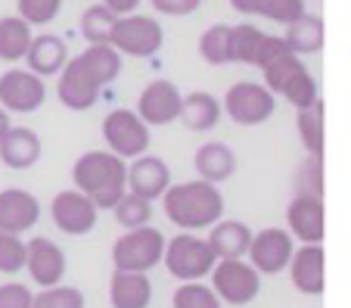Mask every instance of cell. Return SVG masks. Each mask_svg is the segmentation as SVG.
<instances>
[{"mask_svg":"<svg viewBox=\"0 0 351 308\" xmlns=\"http://www.w3.org/2000/svg\"><path fill=\"white\" fill-rule=\"evenodd\" d=\"M121 75V54L112 44H87L78 56H69L56 81V97L72 112H87L99 103V94Z\"/></svg>","mask_w":351,"mask_h":308,"instance_id":"obj_1","label":"cell"},{"mask_svg":"<svg viewBox=\"0 0 351 308\" xmlns=\"http://www.w3.org/2000/svg\"><path fill=\"white\" fill-rule=\"evenodd\" d=\"M255 66L261 69V75H265V87L277 97V100L283 97V100L295 109L311 106L314 100H320L317 81L311 78L305 60H302L298 54H292L280 34L265 32V38H261V44H258Z\"/></svg>","mask_w":351,"mask_h":308,"instance_id":"obj_2","label":"cell"},{"mask_svg":"<svg viewBox=\"0 0 351 308\" xmlns=\"http://www.w3.org/2000/svg\"><path fill=\"white\" fill-rule=\"evenodd\" d=\"M162 209L168 222L178 224L180 230H206L224 218V196L218 184L196 178V181L171 184L162 193Z\"/></svg>","mask_w":351,"mask_h":308,"instance_id":"obj_3","label":"cell"},{"mask_svg":"<svg viewBox=\"0 0 351 308\" xmlns=\"http://www.w3.org/2000/svg\"><path fill=\"white\" fill-rule=\"evenodd\" d=\"M125 174H128L125 159H119L109 150H87L72 165V184L75 190H81L87 200H93V206L103 212V209H112L128 193Z\"/></svg>","mask_w":351,"mask_h":308,"instance_id":"obj_4","label":"cell"},{"mask_svg":"<svg viewBox=\"0 0 351 308\" xmlns=\"http://www.w3.org/2000/svg\"><path fill=\"white\" fill-rule=\"evenodd\" d=\"M215 252L206 243V237H199L196 230H180L178 237L165 240V252H162V265L174 281H202L212 274L215 268Z\"/></svg>","mask_w":351,"mask_h":308,"instance_id":"obj_5","label":"cell"},{"mask_svg":"<svg viewBox=\"0 0 351 308\" xmlns=\"http://www.w3.org/2000/svg\"><path fill=\"white\" fill-rule=\"evenodd\" d=\"M162 252H165V234L153 224H143V228L125 230L112 243V268L131 271V274H149L162 265Z\"/></svg>","mask_w":351,"mask_h":308,"instance_id":"obj_6","label":"cell"},{"mask_svg":"<svg viewBox=\"0 0 351 308\" xmlns=\"http://www.w3.org/2000/svg\"><path fill=\"white\" fill-rule=\"evenodd\" d=\"M221 112L243 128L265 125L274 112H277V97L258 81H237L227 87L224 100H221Z\"/></svg>","mask_w":351,"mask_h":308,"instance_id":"obj_7","label":"cell"},{"mask_svg":"<svg viewBox=\"0 0 351 308\" xmlns=\"http://www.w3.org/2000/svg\"><path fill=\"white\" fill-rule=\"evenodd\" d=\"M115 50L121 56H137V60H149L162 50L165 44V32L162 25L146 13H128L115 19L112 28V38H109Z\"/></svg>","mask_w":351,"mask_h":308,"instance_id":"obj_8","label":"cell"},{"mask_svg":"<svg viewBox=\"0 0 351 308\" xmlns=\"http://www.w3.org/2000/svg\"><path fill=\"white\" fill-rule=\"evenodd\" d=\"M103 141H106L109 153L131 162L149 150V125H143V119L134 109L119 106L103 119Z\"/></svg>","mask_w":351,"mask_h":308,"instance_id":"obj_9","label":"cell"},{"mask_svg":"<svg viewBox=\"0 0 351 308\" xmlns=\"http://www.w3.org/2000/svg\"><path fill=\"white\" fill-rule=\"evenodd\" d=\"M212 289L227 305H249L261 293V274L245 259H218L212 268Z\"/></svg>","mask_w":351,"mask_h":308,"instance_id":"obj_10","label":"cell"},{"mask_svg":"<svg viewBox=\"0 0 351 308\" xmlns=\"http://www.w3.org/2000/svg\"><path fill=\"white\" fill-rule=\"evenodd\" d=\"M47 100V84L40 75L28 72V69H7L0 75V106L10 115H32L44 106Z\"/></svg>","mask_w":351,"mask_h":308,"instance_id":"obj_11","label":"cell"},{"mask_svg":"<svg viewBox=\"0 0 351 308\" xmlns=\"http://www.w3.org/2000/svg\"><path fill=\"white\" fill-rule=\"evenodd\" d=\"M292 252H295V240L289 237V230L265 228V230H258V234H252L249 249H245V261H249L258 274H283Z\"/></svg>","mask_w":351,"mask_h":308,"instance_id":"obj_12","label":"cell"},{"mask_svg":"<svg viewBox=\"0 0 351 308\" xmlns=\"http://www.w3.org/2000/svg\"><path fill=\"white\" fill-rule=\"evenodd\" d=\"M180 106H184V94L180 87L168 78H153L149 84L140 91L137 97V109L134 112L143 119V125H171L180 119Z\"/></svg>","mask_w":351,"mask_h":308,"instance_id":"obj_13","label":"cell"},{"mask_svg":"<svg viewBox=\"0 0 351 308\" xmlns=\"http://www.w3.org/2000/svg\"><path fill=\"white\" fill-rule=\"evenodd\" d=\"M50 218H53L56 230H62V234L84 237L97 228L99 209L93 206V200H87L81 190L69 187L53 196V202H50Z\"/></svg>","mask_w":351,"mask_h":308,"instance_id":"obj_14","label":"cell"},{"mask_svg":"<svg viewBox=\"0 0 351 308\" xmlns=\"http://www.w3.org/2000/svg\"><path fill=\"white\" fill-rule=\"evenodd\" d=\"M66 268H69L66 252H62V246L56 240H50V237H32V240H25V268L22 271H28V277L40 289L62 283Z\"/></svg>","mask_w":351,"mask_h":308,"instance_id":"obj_15","label":"cell"},{"mask_svg":"<svg viewBox=\"0 0 351 308\" xmlns=\"http://www.w3.org/2000/svg\"><path fill=\"white\" fill-rule=\"evenodd\" d=\"M286 271H289L292 287H295L302 296H311V299L324 296V289H326L324 243H302V246H295V252H292Z\"/></svg>","mask_w":351,"mask_h":308,"instance_id":"obj_16","label":"cell"},{"mask_svg":"<svg viewBox=\"0 0 351 308\" xmlns=\"http://www.w3.org/2000/svg\"><path fill=\"white\" fill-rule=\"evenodd\" d=\"M125 187L128 193L140 196V200H162L168 187H171V168L165 159L159 156H137V159L128 162V174H125Z\"/></svg>","mask_w":351,"mask_h":308,"instance_id":"obj_17","label":"cell"},{"mask_svg":"<svg viewBox=\"0 0 351 308\" xmlns=\"http://www.w3.org/2000/svg\"><path fill=\"white\" fill-rule=\"evenodd\" d=\"M326 215H324V200L320 196H305L295 193L292 202L286 206V230L292 240L298 243H324L326 234Z\"/></svg>","mask_w":351,"mask_h":308,"instance_id":"obj_18","label":"cell"},{"mask_svg":"<svg viewBox=\"0 0 351 308\" xmlns=\"http://www.w3.org/2000/svg\"><path fill=\"white\" fill-rule=\"evenodd\" d=\"M40 222V202L32 190L7 187L0 190V230L10 234H25Z\"/></svg>","mask_w":351,"mask_h":308,"instance_id":"obj_19","label":"cell"},{"mask_svg":"<svg viewBox=\"0 0 351 308\" xmlns=\"http://www.w3.org/2000/svg\"><path fill=\"white\" fill-rule=\"evenodd\" d=\"M66 62H69V47L60 34H50V32L34 34L28 50H25V69L34 75H40V78L60 75Z\"/></svg>","mask_w":351,"mask_h":308,"instance_id":"obj_20","label":"cell"},{"mask_svg":"<svg viewBox=\"0 0 351 308\" xmlns=\"http://www.w3.org/2000/svg\"><path fill=\"white\" fill-rule=\"evenodd\" d=\"M255 230L245 222H237V218H221L208 228L206 243L212 246L215 259H245V249H249V240H252Z\"/></svg>","mask_w":351,"mask_h":308,"instance_id":"obj_21","label":"cell"},{"mask_svg":"<svg viewBox=\"0 0 351 308\" xmlns=\"http://www.w3.org/2000/svg\"><path fill=\"white\" fill-rule=\"evenodd\" d=\"M40 159V137L32 128H10L3 141H0V162L13 171L34 168Z\"/></svg>","mask_w":351,"mask_h":308,"instance_id":"obj_22","label":"cell"},{"mask_svg":"<svg viewBox=\"0 0 351 308\" xmlns=\"http://www.w3.org/2000/svg\"><path fill=\"white\" fill-rule=\"evenodd\" d=\"M193 165H196L199 181L224 184L227 178H233V171H237V153H233L224 141H208L196 150Z\"/></svg>","mask_w":351,"mask_h":308,"instance_id":"obj_23","label":"cell"},{"mask_svg":"<svg viewBox=\"0 0 351 308\" xmlns=\"http://www.w3.org/2000/svg\"><path fill=\"white\" fill-rule=\"evenodd\" d=\"M109 302H112V308H149V302H153L149 274L115 271L109 281Z\"/></svg>","mask_w":351,"mask_h":308,"instance_id":"obj_24","label":"cell"},{"mask_svg":"<svg viewBox=\"0 0 351 308\" xmlns=\"http://www.w3.org/2000/svg\"><path fill=\"white\" fill-rule=\"evenodd\" d=\"M286 40V47L298 56H308V54H320L324 50V19L320 16H311V13H302L298 19H292L286 25V34H280Z\"/></svg>","mask_w":351,"mask_h":308,"instance_id":"obj_25","label":"cell"},{"mask_svg":"<svg viewBox=\"0 0 351 308\" xmlns=\"http://www.w3.org/2000/svg\"><path fill=\"white\" fill-rule=\"evenodd\" d=\"M221 100L208 91H193V94L184 97V106H180V121L190 131H212L221 121Z\"/></svg>","mask_w":351,"mask_h":308,"instance_id":"obj_26","label":"cell"},{"mask_svg":"<svg viewBox=\"0 0 351 308\" xmlns=\"http://www.w3.org/2000/svg\"><path fill=\"white\" fill-rule=\"evenodd\" d=\"M32 38H34V32L25 19H19L13 13L0 16V62H10V66L22 62Z\"/></svg>","mask_w":351,"mask_h":308,"instance_id":"obj_27","label":"cell"},{"mask_svg":"<svg viewBox=\"0 0 351 308\" xmlns=\"http://www.w3.org/2000/svg\"><path fill=\"white\" fill-rule=\"evenodd\" d=\"M295 131H298V141H302L305 153L308 156H320V159H324V141H326L324 103L314 100L311 106L295 109Z\"/></svg>","mask_w":351,"mask_h":308,"instance_id":"obj_28","label":"cell"},{"mask_svg":"<svg viewBox=\"0 0 351 308\" xmlns=\"http://www.w3.org/2000/svg\"><path fill=\"white\" fill-rule=\"evenodd\" d=\"M199 56L208 66H227L230 62V25L218 22L199 34Z\"/></svg>","mask_w":351,"mask_h":308,"instance_id":"obj_29","label":"cell"},{"mask_svg":"<svg viewBox=\"0 0 351 308\" xmlns=\"http://www.w3.org/2000/svg\"><path fill=\"white\" fill-rule=\"evenodd\" d=\"M265 38L258 25H230V62H239V66H255V56H258V44Z\"/></svg>","mask_w":351,"mask_h":308,"instance_id":"obj_30","label":"cell"},{"mask_svg":"<svg viewBox=\"0 0 351 308\" xmlns=\"http://www.w3.org/2000/svg\"><path fill=\"white\" fill-rule=\"evenodd\" d=\"M115 19H119V16H115L112 10H106L103 3H93V7H87L84 13H81V38H84L87 44H109Z\"/></svg>","mask_w":351,"mask_h":308,"instance_id":"obj_31","label":"cell"},{"mask_svg":"<svg viewBox=\"0 0 351 308\" xmlns=\"http://www.w3.org/2000/svg\"><path fill=\"white\" fill-rule=\"evenodd\" d=\"M112 212H115V222H119L125 230L143 228V224L153 222V202L140 200V196H134V193L121 196V200L112 206Z\"/></svg>","mask_w":351,"mask_h":308,"instance_id":"obj_32","label":"cell"},{"mask_svg":"<svg viewBox=\"0 0 351 308\" xmlns=\"http://www.w3.org/2000/svg\"><path fill=\"white\" fill-rule=\"evenodd\" d=\"M174 308H221V299L215 296V289L202 281H186L174 289L171 296Z\"/></svg>","mask_w":351,"mask_h":308,"instance_id":"obj_33","label":"cell"},{"mask_svg":"<svg viewBox=\"0 0 351 308\" xmlns=\"http://www.w3.org/2000/svg\"><path fill=\"white\" fill-rule=\"evenodd\" d=\"M84 305H87L84 293L78 287H66V283L44 287L32 299V308H84Z\"/></svg>","mask_w":351,"mask_h":308,"instance_id":"obj_34","label":"cell"},{"mask_svg":"<svg viewBox=\"0 0 351 308\" xmlns=\"http://www.w3.org/2000/svg\"><path fill=\"white\" fill-rule=\"evenodd\" d=\"M62 13V0H16V16L28 25H50Z\"/></svg>","mask_w":351,"mask_h":308,"instance_id":"obj_35","label":"cell"},{"mask_svg":"<svg viewBox=\"0 0 351 308\" xmlns=\"http://www.w3.org/2000/svg\"><path fill=\"white\" fill-rule=\"evenodd\" d=\"M295 193L320 196L324 200V159L320 156H305L295 174Z\"/></svg>","mask_w":351,"mask_h":308,"instance_id":"obj_36","label":"cell"},{"mask_svg":"<svg viewBox=\"0 0 351 308\" xmlns=\"http://www.w3.org/2000/svg\"><path fill=\"white\" fill-rule=\"evenodd\" d=\"M25 268V240L19 234L0 230V274H19Z\"/></svg>","mask_w":351,"mask_h":308,"instance_id":"obj_37","label":"cell"},{"mask_svg":"<svg viewBox=\"0 0 351 308\" xmlns=\"http://www.w3.org/2000/svg\"><path fill=\"white\" fill-rule=\"evenodd\" d=\"M302 13H308L305 0H265L258 10L261 19H271V22H277V25H289V22L298 19Z\"/></svg>","mask_w":351,"mask_h":308,"instance_id":"obj_38","label":"cell"},{"mask_svg":"<svg viewBox=\"0 0 351 308\" xmlns=\"http://www.w3.org/2000/svg\"><path fill=\"white\" fill-rule=\"evenodd\" d=\"M32 287L19 281H7L0 283V308H32Z\"/></svg>","mask_w":351,"mask_h":308,"instance_id":"obj_39","label":"cell"},{"mask_svg":"<svg viewBox=\"0 0 351 308\" xmlns=\"http://www.w3.org/2000/svg\"><path fill=\"white\" fill-rule=\"evenodd\" d=\"M149 3H153V10L162 16H190L199 10L202 0H149Z\"/></svg>","mask_w":351,"mask_h":308,"instance_id":"obj_40","label":"cell"},{"mask_svg":"<svg viewBox=\"0 0 351 308\" xmlns=\"http://www.w3.org/2000/svg\"><path fill=\"white\" fill-rule=\"evenodd\" d=\"M143 0H103V7L112 10L115 16H128V13H137V7Z\"/></svg>","mask_w":351,"mask_h":308,"instance_id":"obj_41","label":"cell"},{"mask_svg":"<svg viewBox=\"0 0 351 308\" xmlns=\"http://www.w3.org/2000/svg\"><path fill=\"white\" fill-rule=\"evenodd\" d=\"M261 3H265V0H230V7L243 16H258Z\"/></svg>","mask_w":351,"mask_h":308,"instance_id":"obj_42","label":"cell"},{"mask_svg":"<svg viewBox=\"0 0 351 308\" xmlns=\"http://www.w3.org/2000/svg\"><path fill=\"white\" fill-rule=\"evenodd\" d=\"M10 128H13V125H10V112L0 106V141H3V134H7Z\"/></svg>","mask_w":351,"mask_h":308,"instance_id":"obj_43","label":"cell"}]
</instances>
